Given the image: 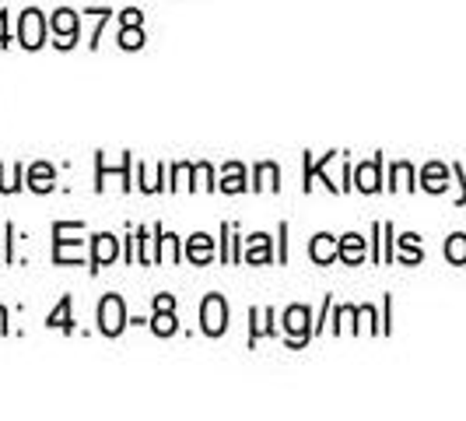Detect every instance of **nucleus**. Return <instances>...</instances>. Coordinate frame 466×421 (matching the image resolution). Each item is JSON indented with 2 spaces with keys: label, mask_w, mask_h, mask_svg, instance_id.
Instances as JSON below:
<instances>
[{
  "label": "nucleus",
  "mask_w": 466,
  "mask_h": 421,
  "mask_svg": "<svg viewBox=\"0 0 466 421\" xmlns=\"http://www.w3.org/2000/svg\"><path fill=\"white\" fill-rule=\"evenodd\" d=\"M270 320H274V313H270L267 305L253 309V330H249V344H257L263 334H278V327H274Z\"/></svg>",
  "instance_id": "obj_16"
},
{
  "label": "nucleus",
  "mask_w": 466,
  "mask_h": 421,
  "mask_svg": "<svg viewBox=\"0 0 466 421\" xmlns=\"http://www.w3.org/2000/svg\"><path fill=\"white\" fill-rule=\"evenodd\" d=\"M155 309H176V299L172 295H155Z\"/></svg>",
  "instance_id": "obj_28"
},
{
  "label": "nucleus",
  "mask_w": 466,
  "mask_h": 421,
  "mask_svg": "<svg viewBox=\"0 0 466 421\" xmlns=\"http://www.w3.org/2000/svg\"><path fill=\"white\" fill-rule=\"evenodd\" d=\"M0 46H7V15H0Z\"/></svg>",
  "instance_id": "obj_30"
},
{
  "label": "nucleus",
  "mask_w": 466,
  "mask_h": 421,
  "mask_svg": "<svg viewBox=\"0 0 466 421\" xmlns=\"http://www.w3.org/2000/svg\"><path fill=\"white\" fill-rule=\"evenodd\" d=\"M400 246H403V260H407V263H414V260H420L418 235H403V239H400Z\"/></svg>",
  "instance_id": "obj_25"
},
{
  "label": "nucleus",
  "mask_w": 466,
  "mask_h": 421,
  "mask_svg": "<svg viewBox=\"0 0 466 421\" xmlns=\"http://www.w3.org/2000/svg\"><path fill=\"white\" fill-rule=\"evenodd\" d=\"M379 165H382V159H372V162L358 165V172H354V187L361 190V193H375V190L382 187V183H379Z\"/></svg>",
  "instance_id": "obj_11"
},
{
  "label": "nucleus",
  "mask_w": 466,
  "mask_h": 421,
  "mask_svg": "<svg viewBox=\"0 0 466 421\" xmlns=\"http://www.w3.org/2000/svg\"><path fill=\"white\" fill-rule=\"evenodd\" d=\"M53 187H56V172H53V165L49 162H35L32 169H28V190L49 193Z\"/></svg>",
  "instance_id": "obj_10"
},
{
  "label": "nucleus",
  "mask_w": 466,
  "mask_h": 421,
  "mask_svg": "<svg viewBox=\"0 0 466 421\" xmlns=\"http://www.w3.org/2000/svg\"><path fill=\"white\" fill-rule=\"evenodd\" d=\"M70 295H64V299H60V305H56V309H53V313H49V320H46V327L53 330H64V334H70V330H74V316H70Z\"/></svg>",
  "instance_id": "obj_17"
},
{
  "label": "nucleus",
  "mask_w": 466,
  "mask_h": 421,
  "mask_svg": "<svg viewBox=\"0 0 466 421\" xmlns=\"http://www.w3.org/2000/svg\"><path fill=\"white\" fill-rule=\"evenodd\" d=\"M119 257V239L109 232H98L92 239V271H102V267H109L113 260Z\"/></svg>",
  "instance_id": "obj_7"
},
{
  "label": "nucleus",
  "mask_w": 466,
  "mask_h": 421,
  "mask_svg": "<svg viewBox=\"0 0 466 421\" xmlns=\"http://www.w3.org/2000/svg\"><path fill=\"white\" fill-rule=\"evenodd\" d=\"M77 229H85V225L81 221H56L53 225V260L56 263H77V260L85 257L81 239H70Z\"/></svg>",
  "instance_id": "obj_1"
},
{
  "label": "nucleus",
  "mask_w": 466,
  "mask_h": 421,
  "mask_svg": "<svg viewBox=\"0 0 466 421\" xmlns=\"http://www.w3.org/2000/svg\"><path fill=\"white\" fill-rule=\"evenodd\" d=\"M284 239H288V221L280 225V263L288 260V242H284Z\"/></svg>",
  "instance_id": "obj_29"
},
{
  "label": "nucleus",
  "mask_w": 466,
  "mask_h": 421,
  "mask_svg": "<svg viewBox=\"0 0 466 421\" xmlns=\"http://www.w3.org/2000/svg\"><path fill=\"white\" fill-rule=\"evenodd\" d=\"M22 183H25V169L22 165H0V190L4 193H18L22 190Z\"/></svg>",
  "instance_id": "obj_20"
},
{
  "label": "nucleus",
  "mask_w": 466,
  "mask_h": 421,
  "mask_svg": "<svg viewBox=\"0 0 466 421\" xmlns=\"http://www.w3.org/2000/svg\"><path fill=\"white\" fill-rule=\"evenodd\" d=\"M445 180H449V176H445L442 165H428V169H424V190H431V193H442V190L449 187Z\"/></svg>",
  "instance_id": "obj_21"
},
{
  "label": "nucleus",
  "mask_w": 466,
  "mask_h": 421,
  "mask_svg": "<svg viewBox=\"0 0 466 421\" xmlns=\"http://www.w3.org/2000/svg\"><path fill=\"white\" fill-rule=\"evenodd\" d=\"M253 172H257L253 190H280V169L274 162H259Z\"/></svg>",
  "instance_id": "obj_18"
},
{
  "label": "nucleus",
  "mask_w": 466,
  "mask_h": 421,
  "mask_svg": "<svg viewBox=\"0 0 466 421\" xmlns=\"http://www.w3.org/2000/svg\"><path fill=\"white\" fill-rule=\"evenodd\" d=\"M119 46L123 49L144 46V32H140V25H123V32H119Z\"/></svg>",
  "instance_id": "obj_22"
},
{
  "label": "nucleus",
  "mask_w": 466,
  "mask_h": 421,
  "mask_svg": "<svg viewBox=\"0 0 466 421\" xmlns=\"http://www.w3.org/2000/svg\"><path fill=\"white\" fill-rule=\"evenodd\" d=\"M337 253H340V242H337L329 232H319L316 239H312V246H309V257L316 260V263H333Z\"/></svg>",
  "instance_id": "obj_9"
},
{
  "label": "nucleus",
  "mask_w": 466,
  "mask_h": 421,
  "mask_svg": "<svg viewBox=\"0 0 466 421\" xmlns=\"http://www.w3.org/2000/svg\"><path fill=\"white\" fill-rule=\"evenodd\" d=\"M98 330L106 334V337H119L123 330H127V305L119 295H106L102 303H98Z\"/></svg>",
  "instance_id": "obj_3"
},
{
  "label": "nucleus",
  "mask_w": 466,
  "mask_h": 421,
  "mask_svg": "<svg viewBox=\"0 0 466 421\" xmlns=\"http://www.w3.org/2000/svg\"><path fill=\"white\" fill-rule=\"evenodd\" d=\"M445 257L452 260V263H466V235H452L445 242Z\"/></svg>",
  "instance_id": "obj_23"
},
{
  "label": "nucleus",
  "mask_w": 466,
  "mask_h": 421,
  "mask_svg": "<svg viewBox=\"0 0 466 421\" xmlns=\"http://www.w3.org/2000/svg\"><path fill=\"white\" fill-rule=\"evenodd\" d=\"M187 260L189 263H197V267H204L214 260V239L208 232H197L187 239Z\"/></svg>",
  "instance_id": "obj_8"
},
{
  "label": "nucleus",
  "mask_w": 466,
  "mask_h": 421,
  "mask_svg": "<svg viewBox=\"0 0 466 421\" xmlns=\"http://www.w3.org/2000/svg\"><path fill=\"white\" fill-rule=\"evenodd\" d=\"M337 257L344 260V263H350V267L361 263V260H365V239L358 232L340 235V253H337Z\"/></svg>",
  "instance_id": "obj_12"
},
{
  "label": "nucleus",
  "mask_w": 466,
  "mask_h": 421,
  "mask_svg": "<svg viewBox=\"0 0 466 421\" xmlns=\"http://www.w3.org/2000/svg\"><path fill=\"white\" fill-rule=\"evenodd\" d=\"M0 334H7V309L0 305Z\"/></svg>",
  "instance_id": "obj_31"
},
{
  "label": "nucleus",
  "mask_w": 466,
  "mask_h": 421,
  "mask_svg": "<svg viewBox=\"0 0 466 421\" xmlns=\"http://www.w3.org/2000/svg\"><path fill=\"white\" fill-rule=\"evenodd\" d=\"M284 334H288V344H291V348L309 344V337L316 334L312 313H309L305 305H288V309H284Z\"/></svg>",
  "instance_id": "obj_2"
},
{
  "label": "nucleus",
  "mask_w": 466,
  "mask_h": 421,
  "mask_svg": "<svg viewBox=\"0 0 466 421\" xmlns=\"http://www.w3.org/2000/svg\"><path fill=\"white\" fill-rule=\"evenodd\" d=\"M246 187L249 183H246V165L242 162H228L221 169V190L225 193H242Z\"/></svg>",
  "instance_id": "obj_13"
},
{
  "label": "nucleus",
  "mask_w": 466,
  "mask_h": 421,
  "mask_svg": "<svg viewBox=\"0 0 466 421\" xmlns=\"http://www.w3.org/2000/svg\"><path fill=\"white\" fill-rule=\"evenodd\" d=\"M410 176H414V172H410V165L407 162L393 165V180H397V183H390V187H414V183H410Z\"/></svg>",
  "instance_id": "obj_26"
},
{
  "label": "nucleus",
  "mask_w": 466,
  "mask_h": 421,
  "mask_svg": "<svg viewBox=\"0 0 466 421\" xmlns=\"http://www.w3.org/2000/svg\"><path fill=\"white\" fill-rule=\"evenodd\" d=\"M193 176H197V187L200 190H218V183H214V169H210L208 162L193 165Z\"/></svg>",
  "instance_id": "obj_24"
},
{
  "label": "nucleus",
  "mask_w": 466,
  "mask_h": 421,
  "mask_svg": "<svg viewBox=\"0 0 466 421\" xmlns=\"http://www.w3.org/2000/svg\"><path fill=\"white\" fill-rule=\"evenodd\" d=\"M144 22V15H140L137 7H130V11H123V25H140Z\"/></svg>",
  "instance_id": "obj_27"
},
{
  "label": "nucleus",
  "mask_w": 466,
  "mask_h": 421,
  "mask_svg": "<svg viewBox=\"0 0 466 421\" xmlns=\"http://www.w3.org/2000/svg\"><path fill=\"white\" fill-rule=\"evenodd\" d=\"M200 327L208 337H221L228 330V303L221 295H208L200 303Z\"/></svg>",
  "instance_id": "obj_4"
},
{
  "label": "nucleus",
  "mask_w": 466,
  "mask_h": 421,
  "mask_svg": "<svg viewBox=\"0 0 466 421\" xmlns=\"http://www.w3.org/2000/svg\"><path fill=\"white\" fill-rule=\"evenodd\" d=\"M246 263H270V235H263V232H257L249 242H246Z\"/></svg>",
  "instance_id": "obj_15"
},
{
  "label": "nucleus",
  "mask_w": 466,
  "mask_h": 421,
  "mask_svg": "<svg viewBox=\"0 0 466 421\" xmlns=\"http://www.w3.org/2000/svg\"><path fill=\"white\" fill-rule=\"evenodd\" d=\"M151 330L158 334V337H172L179 323H176V309H155V316H151Z\"/></svg>",
  "instance_id": "obj_19"
},
{
  "label": "nucleus",
  "mask_w": 466,
  "mask_h": 421,
  "mask_svg": "<svg viewBox=\"0 0 466 421\" xmlns=\"http://www.w3.org/2000/svg\"><path fill=\"white\" fill-rule=\"evenodd\" d=\"M46 32H49V25H46V18H43V11H39V7H28L22 15V22H18V43H22L25 49H43Z\"/></svg>",
  "instance_id": "obj_5"
},
{
  "label": "nucleus",
  "mask_w": 466,
  "mask_h": 421,
  "mask_svg": "<svg viewBox=\"0 0 466 421\" xmlns=\"http://www.w3.org/2000/svg\"><path fill=\"white\" fill-rule=\"evenodd\" d=\"M155 232H158V260L162 263H179V235L165 232L162 225H155Z\"/></svg>",
  "instance_id": "obj_14"
},
{
  "label": "nucleus",
  "mask_w": 466,
  "mask_h": 421,
  "mask_svg": "<svg viewBox=\"0 0 466 421\" xmlns=\"http://www.w3.org/2000/svg\"><path fill=\"white\" fill-rule=\"evenodd\" d=\"M49 32L60 39L56 46L60 49H70L77 43V32H81V22H77V15L70 11V7H60L56 15H53V25H49Z\"/></svg>",
  "instance_id": "obj_6"
}]
</instances>
